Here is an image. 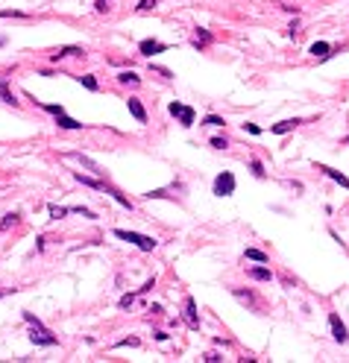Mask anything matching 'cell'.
<instances>
[{"instance_id":"5","label":"cell","mask_w":349,"mask_h":363,"mask_svg":"<svg viewBox=\"0 0 349 363\" xmlns=\"http://www.w3.org/2000/svg\"><path fill=\"white\" fill-rule=\"evenodd\" d=\"M182 317H185V325H188L191 331L200 328V317H197V302H194V299H185V311H182Z\"/></svg>"},{"instance_id":"28","label":"cell","mask_w":349,"mask_h":363,"mask_svg":"<svg viewBox=\"0 0 349 363\" xmlns=\"http://www.w3.org/2000/svg\"><path fill=\"white\" fill-rule=\"evenodd\" d=\"M211 147H214V149H226L229 141H226V138H211Z\"/></svg>"},{"instance_id":"38","label":"cell","mask_w":349,"mask_h":363,"mask_svg":"<svg viewBox=\"0 0 349 363\" xmlns=\"http://www.w3.org/2000/svg\"><path fill=\"white\" fill-rule=\"evenodd\" d=\"M0 47H3V38H0Z\"/></svg>"},{"instance_id":"1","label":"cell","mask_w":349,"mask_h":363,"mask_svg":"<svg viewBox=\"0 0 349 363\" xmlns=\"http://www.w3.org/2000/svg\"><path fill=\"white\" fill-rule=\"evenodd\" d=\"M23 320L32 325V334H29V340H32L35 346H56V343H59V337H56V334H50V331H47V328H44V325H41V322H38V320L29 314V311H23Z\"/></svg>"},{"instance_id":"37","label":"cell","mask_w":349,"mask_h":363,"mask_svg":"<svg viewBox=\"0 0 349 363\" xmlns=\"http://www.w3.org/2000/svg\"><path fill=\"white\" fill-rule=\"evenodd\" d=\"M344 144H349V135H347V138H344Z\"/></svg>"},{"instance_id":"11","label":"cell","mask_w":349,"mask_h":363,"mask_svg":"<svg viewBox=\"0 0 349 363\" xmlns=\"http://www.w3.org/2000/svg\"><path fill=\"white\" fill-rule=\"evenodd\" d=\"M317 170H323V173H326L329 179H335V182H338L344 191H349V179L344 176V173H338V170H332V167H326V164H317Z\"/></svg>"},{"instance_id":"31","label":"cell","mask_w":349,"mask_h":363,"mask_svg":"<svg viewBox=\"0 0 349 363\" xmlns=\"http://www.w3.org/2000/svg\"><path fill=\"white\" fill-rule=\"evenodd\" d=\"M109 9H112V6H109V0H97V12H100V15H103V12H109Z\"/></svg>"},{"instance_id":"35","label":"cell","mask_w":349,"mask_h":363,"mask_svg":"<svg viewBox=\"0 0 349 363\" xmlns=\"http://www.w3.org/2000/svg\"><path fill=\"white\" fill-rule=\"evenodd\" d=\"M117 346H138V340H135V337H129V340H120Z\"/></svg>"},{"instance_id":"22","label":"cell","mask_w":349,"mask_h":363,"mask_svg":"<svg viewBox=\"0 0 349 363\" xmlns=\"http://www.w3.org/2000/svg\"><path fill=\"white\" fill-rule=\"evenodd\" d=\"M232 296H235V299H241V302H247V305H256V296H253L250 290L244 293V290H238V287H235V290H232Z\"/></svg>"},{"instance_id":"26","label":"cell","mask_w":349,"mask_h":363,"mask_svg":"<svg viewBox=\"0 0 349 363\" xmlns=\"http://www.w3.org/2000/svg\"><path fill=\"white\" fill-rule=\"evenodd\" d=\"M65 214H70L68 208H59V205H50V217L53 220H59V217H65Z\"/></svg>"},{"instance_id":"18","label":"cell","mask_w":349,"mask_h":363,"mask_svg":"<svg viewBox=\"0 0 349 363\" xmlns=\"http://www.w3.org/2000/svg\"><path fill=\"white\" fill-rule=\"evenodd\" d=\"M117 82H123V85H138L141 76H135L132 70H120V73H117Z\"/></svg>"},{"instance_id":"25","label":"cell","mask_w":349,"mask_h":363,"mask_svg":"<svg viewBox=\"0 0 349 363\" xmlns=\"http://www.w3.org/2000/svg\"><path fill=\"white\" fill-rule=\"evenodd\" d=\"M156 6H159V0H141V3H138V12L144 15V12H153Z\"/></svg>"},{"instance_id":"14","label":"cell","mask_w":349,"mask_h":363,"mask_svg":"<svg viewBox=\"0 0 349 363\" xmlns=\"http://www.w3.org/2000/svg\"><path fill=\"white\" fill-rule=\"evenodd\" d=\"M68 56H85V50H82V47H62V50H56V53H53V62L68 59Z\"/></svg>"},{"instance_id":"27","label":"cell","mask_w":349,"mask_h":363,"mask_svg":"<svg viewBox=\"0 0 349 363\" xmlns=\"http://www.w3.org/2000/svg\"><path fill=\"white\" fill-rule=\"evenodd\" d=\"M203 123H206V126H223V117H217V114H209Z\"/></svg>"},{"instance_id":"21","label":"cell","mask_w":349,"mask_h":363,"mask_svg":"<svg viewBox=\"0 0 349 363\" xmlns=\"http://www.w3.org/2000/svg\"><path fill=\"white\" fill-rule=\"evenodd\" d=\"M244 255H247V258H250V261H258V264H267V255H264V252H261V249H247V252H244Z\"/></svg>"},{"instance_id":"7","label":"cell","mask_w":349,"mask_h":363,"mask_svg":"<svg viewBox=\"0 0 349 363\" xmlns=\"http://www.w3.org/2000/svg\"><path fill=\"white\" fill-rule=\"evenodd\" d=\"M65 158H70V161H76V164H82L85 170H91V173H97V176L103 173V170H100V167H97V164H94V161H91L88 155H82V152H65Z\"/></svg>"},{"instance_id":"8","label":"cell","mask_w":349,"mask_h":363,"mask_svg":"<svg viewBox=\"0 0 349 363\" xmlns=\"http://www.w3.org/2000/svg\"><path fill=\"white\" fill-rule=\"evenodd\" d=\"M126 106H129V111H132V117H135L138 123H147V108L141 106V100H138V97H129V100H126Z\"/></svg>"},{"instance_id":"3","label":"cell","mask_w":349,"mask_h":363,"mask_svg":"<svg viewBox=\"0 0 349 363\" xmlns=\"http://www.w3.org/2000/svg\"><path fill=\"white\" fill-rule=\"evenodd\" d=\"M167 111H170L173 117H179L185 129H188V126H194V120H197V111H194L191 106H182V103H170V106H167Z\"/></svg>"},{"instance_id":"10","label":"cell","mask_w":349,"mask_h":363,"mask_svg":"<svg viewBox=\"0 0 349 363\" xmlns=\"http://www.w3.org/2000/svg\"><path fill=\"white\" fill-rule=\"evenodd\" d=\"M300 123H302L300 117H288V120H279V123H273V126H270V132H276V135H285V132L297 129Z\"/></svg>"},{"instance_id":"17","label":"cell","mask_w":349,"mask_h":363,"mask_svg":"<svg viewBox=\"0 0 349 363\" xmlns=\"http://www.w3.org/2000/svg\"><path fill=\"white\" fill-rule=\"evenodd\" d=\"M56 123H59L62 129H79V126H82L79 120H73V117H68L65 111H59V114H56Z\"/></svg>"},{"instance_id":"30","label":"cell","mask_w":349,"mask_h":363,"mask_svg":"<svg viewBox=\"0 0 349 363\" xmlns=\"http://www.w3.org/2000/svg\"><path fill=\"white\" fill-rule=\"evenodd\" d=\"M0 18H23V12H12V9H3Z\"/></svg>"},{"instance_id":"4","label":"cell","mask_w":349,"mask_h":363,"mask_svg":"<svg viewBox=\"0 0 349 363\" xmlns=\"http://www.w3.org/2000/svg\"><path fill=\"white\" fill-rule=\"evenodd\" d=\"M214 193L217 196H232L235 193V176L232 173H220L214 179Z\"/></svg>"},{"instance_id":"36","label":"cell","mask_w":349,"mask_h":363,"mask_svg":"<svg viewBox=\"0 0 349 363\" xmlns=\"http://www.w3.org/2000/svg\"><path fill=\"white\" fill-rule=\"evenodd\" d=\"M6 293H9V290H0V296H6Z\"/></svg>"},{"instance_id":"19","label":"cell","mask_w":349,"mask_h":363,"mask_svg":"<svg viewBox=\"0 0 349 363\" xmlns=\"http://www.w3.org/2000/svg\"><path fill=\"white\" fill-rule=\"evenodd\" d=\"M18 223H21V217H18V214H6V217L0 220V232H9V229H12V226H18Z\"/></svg>"},{"instance_id":"23","label":"cell","mask_w":349,"mask_h":363,"mask_svg":"<svg viewBox=\"0 0 349 363\" xmlns=\"http://www.w3.org/2000/svg\"><path fill=\"white\" fill-rule=\"evenodd\" d=\"M76 79H79V82H82L88 91H97V88H100V85H97V79H94L91 73H85V76H76Z\"/></svg>"},{"instance_id":"15","label":"cell","mask_w":349,"mask_h":363,"mask_svg":"<svg viewBox=\"0 0 349 363\" xmlns=\"http://www.w3.org/2000/svg\"><path fill=\"white\" fill-rule=\"evenodd\" d=\"M73 179H76L79 185H85V188H97V191H103V188H106V182H100V179H91V176H82V173H73Z\"/></svg>"},{"instance_id":"12","label":"cell","mask_w":349,"mask_h":363,"mask_svg":"<svg viewBox=\"0 0 349 363\" xmlns=\"http://www.w3.org/2000/svg\"><path fill=\"white\" fill-rule=\"evenodd\" d=\"M308 53H311V56H317V59H329V56H332V47H329L326 41H314Z\"/></svg>"},{"instance_id":"9","label":"cell","mask_w":349,"mask_h":363,"mask_svg":"<svg viewBox=\"0 0 349 363\" xmlns=\"http://www.w3.org/2000/svg\"><path fill=\"white\" fill-rule=\"evenodd\" d=\"M144 56H153V53H164L167 50V44L164 41H153V38H147V41H141V47H138Z\"/></svg>"},{"instance_id":"13","label":"cell","mask_w":349,"mask_h":363,"mask_svg":"<svg viewBox=\"0 0 349 363\" xmlns=\"http://www.w3.org/2000/svg\"><path fill=\"white\" fill-rule=\"evenodd\" d=\"M209 41H211V32H209V29H197V32H194V38H191V44H194L197 50H203Z\"/></svg>"},{"instance_id":"32","label":"cell","mask_w":349,"mask_h":363,"mask_svg":"<svg viewBox=\"0 0 349 363\" xmlns=\"http://www.w3.org/2000/svg\"><path fill=\"white\" fill-rule=\"evenodd\" d=\"M203 361H206V363H217V361H223V358H220V355H214V352H209Z\"/></svg>"},{"instance_id":"29","label":"cell","mask_w":349,"mask_h":363,"mask_svg":"<svg viewBox=\"0 0 349 363\" xmlns=\"http://www.w3.org/2000/svg\"><path fill=\"white\" fill-rule=\"evenodd\" d=\"M135 296H138V293H126V296L120 299V308H129V305L135 302Z\"/></svg>"},{"instance_id":"20","label":"cell","mask_w":349,"mask_h":363,"mask_svg":"<svg viewBox=\"0 0 349 363\" xmlns=\"http://www.w3.org/2000/svg\"><path fill=\"white\" fill-rule=\"evenodd\" d=\"M0 100H3V103H9V106H18V100L9 94V82H0Z\"/></svg>"},{"instance_id":"33","label":"cell","mask_w":349,"mask_h":363,"mask_svg":"<svg viewBox=\"0 0 349 363\" xmlns=\"http://www.w3.org/2000/svg\"><path fill=\"white\" fill-rule=\"evenodd\" d=\"M44 108H47V111H50V114H59V111H65V108H62V106H44Z\"/></svg>"},{"instance_id":"34","label":"cell","mask_w":349,"mask_h":363,"mask_svg":"<svg viewBox=\"0 0 349 363\" xmlns=\"http://www.w3.org/2000/svg\"><path fill=\"white\" fill-rule=\"evenodd\" d=\"M247 132H250V135H258V132H261V129H258V126H256V123H247Z\"/></svg>"},{"instance_id":"16","label":"cell","mask_w":349,"mask_h":363,"mask_svg":"<svg viewBox=\"0 0 349 363\" xmlns=\"http://www.w3.org/2000/svg\"><path fill=\"white\" fill-rule=\"evenodd\" d=\"M247 276H250L253 281H270V278H273V273H270L267 267H253V270L247 273Z\"/></svg>"},{"instance_id":"6","label":"cell","mask_w":349,"mask_h":363,"mask_svg":"<svg viewBox=\"0 0 349 363\" xmlns=\"http://www.w3.org/2000/svg\"><path fill=\"white\" fill-rule=\"evenodd\" d=\"M329 325H332V337H335L338 343H347V340H349V331H347V325L341 322V317H338V314H329Z\"/></svg>"},{"instance_id":"24","label":"cell","mask_w":349,"mask_h":363,"mask_svg":"<svg viewBox=\"0 0 349 363\" xmlns=\"http://www.w3.org/2000/svg\"><path fill=\"white\" fill-rule=\"evenodd\" d=\"M250 170H253V176H256V179H264V176H267L261 161H250Z\"/></svg>"},{"instance_id":"2","label":"cell","mask_w":349,"mask_h":363,"mask_svg":"<svg viewBox=\"0 0 349 363\" xmlns=\"http://www.w3.org/2000/svg\"><path fill=\"white\" fill-rule=\"evenodd\" d=\"M115 237H120V240H126V243L144 249V252H153V249H156V240L147 237V235H135V232H126V229H115Z\"/></svg>"}]
</instances>
